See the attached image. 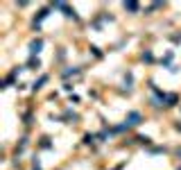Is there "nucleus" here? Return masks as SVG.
Returning a JSON list of instances; mask_svg holds the SVG:
<instances>
[{"instance_id":"1","label":"nucleus","mask_w":181,"mask_h":170,"mask_svg":"<svg viewBox=\"0 0 181 170\" xmlns=\"http://www.w3.org/2000/svg\"><path fill=\"white\" fill-rule=\"evenodd\" d=\"M127 120H129V125H138V122H141V114L131 111V114H129V118H127Z\"/></svg>"},{"instance_id":"2","label":"nucleus","mask_w":181,"mask_h":170,"mask_svg":"<svg viewBox=\"0 0 181 170\" xmlns=\"http://www.w3.org/2000/svg\"><path fill=\"white\" fill-rule=\"evenodd\" d=\"M41 45H43V41H32V45H30V52H32V55H36V52L41 50Z\"/></svg>"},{"instance_id":"3","label":"nucleus","mask_w":181,"mask_h":170,"mask_svg":"<svg viewBox=\"0 0 181 170\" xmlns=\"http://www.w3.org/2000/svg\"><path fill=\"white\" fill-rule=\"evenodd\" d=\"M125 9H129V11H138V5H136V2H125Z\"/></svg>"},{"instance_id":"4","label":"nucleus","mask_w":181,"mask_h":170,"mask_svg":"<svg viewBox=\"0 0 181 170\" xmlns=\"http://www.w3.org/2000/svg\"><path fill=\"white\" fill-rule=\"evenodd\" d=\"M45 79H48V77H45V75H43V77H41V79L36 82V84H34V89H41V84H45Z\"/></svg>"}]
</instances>
